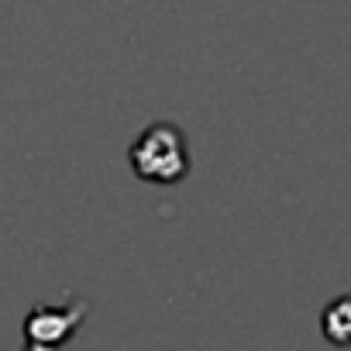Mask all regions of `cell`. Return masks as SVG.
I'll use <instances>...</instances> for the list:
<instances>
[{
    "instance_id": "1",
    "label": "cell",
    "mask_w": 351,
    "mask_h": 351,
    "mask_svg": "<svg viewBox=\"0 0 351 351\" xmlns=\"http://www.w3.org/2000/svg\"><path fill=\"white\" fill-rule=\"evenodd\" d=\"M131 165L148 183H176L190 169V152L183 131L172 124H152L131 145Z\"/></svg>"
},
{
    "instance_id": "2",
    "label": "cell",
    "mask_w": 351,
    "mask_h": 351,
    "mask_svg": "<svg viewBox=\"0 0 351 351\" xmlns=\"http://www.w3.org/2000/svg\"><path fill=\"white\" fill-rule=\"evenodd\" d=\"M83 310V306H80ZM76 306L73 310H45V306H38L32 317H28V324H25V330H28V341L32 344H42V348H56V344H62L66 337H69V330L80 324V313Z\"/></svg>"
}]
</instances>
